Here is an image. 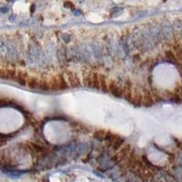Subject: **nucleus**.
<instances>
[{"label":"nucleus","mask_w":182,"mask_h":182,"mask_svg":"<svg viewBox=\"0 0 182 182\" xmlns=\"http://www.w3.org/2000/svg\"><path fill=\"white\" fill-rule=\"evenodd\" d=\"M83 82L87 88L100 89L99 86V73L89 70L88 69L83 71Z\"/></svg>","instance_id":"obj_1"},{"label":"nucleus","mask_w":182,"mask_h":182,"mask_svg":"<svg viewBox=\"0 0 182 182\" xmlns=\"http://www.w3.org/2000/svg\"><path fill=\"white\" fill-rule=\"evenodd\" d=\"M108 92L116 98H123V86L115 79H109Z\"/></svg>","instance_id":"obj_2"},{"label":"nucleus","mask_w":182,"mask_h":182,"mask_svg":"<svg viewBox=\"0 0 182 182\" xmlns=\"http://www.w3.org/2000/svg\"><path fill=\"white\" fill-rule=\"evenodd\" d=\"M17 74V70L14 68H11V66H3L1 68V70H0V76L3 79H10V80H15L16 76Z\"/></svg>","instance_id":"obj_3"},{"label":"nucleus","mask_w":182,"mask_h":182,"mask_svg":"<svg viewBox=\"0 0 182 182\" xmlns=\"http://www.w3.org/2000/svg\"><path fill=\"white\" fill-rule=\"evenodd\" d=\"M161 32H162V36H164V38L168 40H170L173 38V36H175L174 35V29L172 26L170 25L169 22L168 21H165L161 24Z\"/></svg>","instance_id":"obj_4"},{"label":"nucleus","mask_w":182,"mask_h":182,"mask_svg":"<svg viewBox=\"0 0 182 182\" xmlns=\"http://www.w3.org/2000/svg\"><path fill=\"white\" fill-rule=\"evenodd\" d=\"M66 79L69 80V85L72 88H79L80 87V80L79 76L76 75V73H75L74 71H70V70H66Z\"/></svg>","instance_id":"obj_5"},{"label":"nucleus","mask_w":182,"mask_h":182,"mask_svg":"<svg viewBox=\"0 0 182 182\" xmlns=\"http://www.w3.org/2000/svg\"><path fill=\"white\" fill-rule=\"evenodd\" d=\"M142 101H143V92H142V90H140L138 87L134 88L131 103L135 107H140L142 105Z\"/></svg>","instance_id":"obj_6"},{"label":"nucleus","mask_w":182,"mask_h":182,"mask_svg":"<svg viewBox=\"0 0 182 182\" xmlns=\"http://www.w3.org/2000/svg\"><path fill=\"white\" fill-rule=\"evenodd\" d=\"M142 92H143V101H142L143 106H145L147 108L153 106V104L155 103V99L152 95V92H150L147 89H144L142 90Z\"/></svg>","instance_id":"obj_7"},{"label":"nucleus","mask_w":182,"mask_h":182,"mask_svg":"<svg viewBox=\"0 0 182 182\" xmlns=\"http://www.w3.org/2000/svg\"><path fill=\"white\" fill-rule=\"evenodd\" d=\"M133 89H134L133 84L129 80H127L123 86V98L130 103H131V99H132Z\"/></svg>","instance_id":"obj_8"},{"label":"nucleus","mask_w":182,"mask_h":182,"mask_svg":"<svg viewBox=\"0 0 182 182\" xmlns=\"http://www.w3.org/2000/svg\"><path fill=\"white\" fill-rule=\"evenodd\" d=\"M108 141L110 142V144L112 146V148L114 150L119 149L123 146L124 142H125V140H124L123 138H121V137H119L118 135H115V134H113L112 137L110 138V139Z\"/></svg>","instance_id":"obj_9"},{"label":"nucleus","mask_w":182,"mask_h":182,"mask_svg":"<svg viewBox=\"0 0 182 182\" xmlns=\"http://www.w3.org/2000/svg\"><path fill=\"white\" fill-rule=\"evenodd\" d=\"M28 79H29V75L27 74V72L24 70H17V74H16L15 81H16L21 86H26Z\"/></svg>","instance_id":"obj_10"},{"label":"nucleus","mask_w":182,"mask_h":182,"mask_svg":"<svg viewBox=\"0 0 182 182\" xmlns=\"http://www.w3.org/2000/svg\"><path fill=\"white\" fill-rule=\"evenodd\" d=\"M108 81L109 79L107 78L104 74H99V86H100V89L105 92L108 93Z\"/></svg>","instance_id":"obj_11"},{"label":"nucleus","mask_w":182,"mask_h":182,"mask_svg":"<svg viewBox=\"0 0 182 182\" xmlns=\"http://www.w3.org/2000/svg\"><path fill=\"white\" fill-rule=\"evenodd\" d=\"M38 84H39V78H36L35 76H29V79L27 80V87L30 89H38Z\"/></svg>","instance_id":"obj_12"},{"label":"nucleus","mask_w":182,"mask_h":182,"mask_svg":"<svg viewBox=\"0 0 182 182\" xmlns=\"http://www.w3.org/2000/svg\"><path fill=\"white\" fill-rule=\"evenodd\" d=\"M38 89L42 91H49L50 90L49 83L46 79H39V84H38Z\"/></svg>","instance_id":"obj_13"},{"label":"nucleus","mask_w":182,"mask_h":182,"mask_svg":"<svg viewBox=\"0 0 182 182\" xmlns=\"http://www.w3.org/2000/svg\"><path fill=\"white\" fill-rule=\"evenodd\" d=\"M165 56L167 57V59L171 62V63H173V64H176L177 66H178V60H177V57H176V55L173 51H171V50H167L165 52Z\"/></svg>","instance_id":"obj_14"},{"label":"nucleus","mask_w":182,"mask_h":182,"mask_svg":"<svg viewBox=\"0 0 182 182\" xmlns=\"http://www.w3.org/2000/svg\"><path fill=\"white\" fill-rule=\"evenodd\" d=\"M107 132H108V131H105V130H97V131H95V133H94V138H97L98 140H104V139H106Z\"/></svg>","instance_id":"obj_15"},{"label":"nucleus","mask_w":182,"mask_h":182,"mask_svg":"<svg viewBox=\"0 0 182 182\" xmlns=\"http://www.w3.org/2000/svg\"><path fill=\"white\" fill-rule=\"evenodd\" d=\"M176 94H178L179 97H180V98L182 99V86H180V85H178L177 86V88L175 89V91H174Z\"/></svg>","instance_id":"obj_16"},{"label":"nucleus","mask_w":182,"mask_h":182,"mask_svg":"<svg viewBox=\"0 0 182 182\" xmlns=\"http://www.w3.org/2000/svg\"><path fill=\"white\" fill-rule=\"evenodd\" d=\"M165 180H166V182H176L175 178L170 176V175H166L165 176Z\"/></svg>","instance_id":"obj_17"},{"label":"nucleus","mask_w":182,"mask_h":182,"mask_svg":"<svg viewBox=\"0 0 182 182\" xmlns=\"http://www.w3.org/2000/svg\"><path fill=\"white\" fill-rule=\"evenodd\" d=\"M8 11V8H6V9H5V8H1V12L2 13H6Z\"/></svg>","instance_id":"obj_18"}]
</instances>
